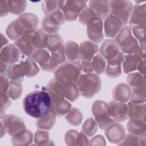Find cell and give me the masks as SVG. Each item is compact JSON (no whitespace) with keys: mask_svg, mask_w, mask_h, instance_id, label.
<instances>
[{"mask_svg":"<svg viewBox=\"0 0 146 146\" xmlns=\"http://www.w3.org/2000/svg\"><path fill=\"white\" fill-rule=\"evenodd\" d=\"M146 4H135L129 19V27L132 29L145 28Z\"/></svg>","mask_w":146,"mask_h":146,"instance_id":"cell-9","label":"cell"},{"mask_svg":"<svg viewBox=\"0 0 146 146\" xmlns=\"http://www.w3.org/2000/svg\"><path fill=\"white\" fill-rule=\"evenodd\" d=\"M0 11H1V17L6 16L9 13L7 1H3V0L0 1Z\"/></svg>","mask_w":146,"mask_h":146,"instance_id":"cell-56","label":"cell"},{"mask_svg":"<svg viewBox=\"0 0 146 146\" xmlns=\"http://www.w3.org/2000/svg\"><path fill=\"white\" fill-rule=\"evenodd\" d=\"M15 45L23 55L30 57L36 51L33 42V34L24 35L15 40Z\"/></svg>","mask_w":146,"mask_h":146,"instance_id":"cell-19","label":"cell"},{"mask_svg":"<svg viewBox=\"0 0 146 146\" xmlns=\"http://www.w3.org/2000/svg\"><path fill=\"white\" fill-rule=\"evenodd\" d=\"M6 132L13 136L17 133L26 129V125L23 120L19 117L10 114L4 116L1 121Z\"/></svg>","mask_w":146,"mask_h":146,"instance_id":"cell-10","label":"cell"},{"mask_svg":"<svg viewBox=\"0 0 146 146\" xmlns=\"http://www.w3.org/2000/svg\"><path fill=\"white\" fill-rule=\"evenodd\" d=\"M145 28L131 29V31L133 36L137 40L141 48H142L144 51L145 48Z\"/></svg>","mask_w":146,"mask_h":146,"instance_id":"cell-48","label":"cell"},{"mask_svg":"<svg viewBox=\"0 0 146 146\" xmlns=\"http://www.w3.org/2000/svg\"><path fill=\"white\" fill-rule=\"evenodd\" d=\"M123 53L136 54L145 59V51L140 47L137 40L133 36L129 26H124L115 39Z\"/></svg>","mask_w":146,"mask_h":146,"instance_id":"cell-3","label":"cell"},{"mask_svg":"<svg viewBox=\"0 0 146 146\" xmlns=\"http://www.w3.org/2000/svg\"><path fill=\"white\" fill-rule=\"evenodd\" d=\"M100 19L95 12L89 7H86L79 16V22L84 25H89L96 20Z\"/></svg>","mask_w":146,"mask_h":146,"instance_id":"cell-35","label":"cell"},{"mask_svg":"<svg viewBox=\"0 0 146 146\" xmlns=\"http://www.w3.org/2000/svg\"><path fill=\"white\" fill-rule=\"evenodd\" d=\"M51 140H49V134L48 132L42 130L37 131L34 136V142L39 145H54L51 144Z\"/></svg>","mask_w":146,"mask_h":146,"instance_id":"cell-47","label":"cell"},{"mask_svg":"<svg viewBox=\"0 0 146 146\" xmlns=\"http://www.w3.org/2000/svg\"><path fill=\"white\" fill-rule=\"evenodd\" d=\"M108 113L115 120L118 122L125 121L128 119L127 107L125 103L111 101L108 104Z\"/></svg>","mask_w":146,"mask_h":146,"instance_id":"cell-11","label":"cell"},{"mask_svg":"<svg viewBox=\"0 0 146 146\" xmlns=\"http://www.w3.org/2000/svg\"><path fill=\"white\" fill-rule=\"evenodd\" d=\"M98 51L99 47L96 43L90 41H84L79 46V59L91 60Z\"/></svg>","mask_w":146,"mask_h":146,"instance_id":"cell-24","label":"cell"},{"mask_svg":"<svg viewBox=\"0 0 146 146\" xmlns=\"http://www.w3.org/2000/svg\"><path fill=\"white\" fill-rule=\"evenodd\" d=\"M130 99L131 102L134 103H145L146 101L145 97L135 94L133 92L131 93Z\"/></svg>","mask_w":146,"mask_h":146,"instance_id":"cell-55","label":"cell"},{"mask_svg":"<svg viewBox=\"0 0 146 146\" xmlns=\"http://www.w3.org/2000/svg\"><path fill=\"white\" fill-rule=\"evenodd\" d=\"M10 84L9 78L6 74H1L0 76V91L1 93L7 94Z\"/></svg>","mask_w":146,"mask_h":146,"instance_id":"cell-50","label":"cell"},{"mask_svg":"<svg viewBox=\"0 0 146 146\" xmlns=\"http://www.w3.org/2000/svg\"><path fill=\"white\" fill-rule=\"evenodd\" d=\"M120 47L114 39H106L100 48V55L108 60L115 58L120 53Z\"/></svg>","mask_w":146,"mask_h":146,"instance_id":"cell-18","label":"cell"},{"mask_svg":"<svg viewBox=\"0 0 146 146\" xmlns=\"http://www.w3.org/2000/svg\"><path fill=\"white\" fill-rule=\"evenodd\" d=\"M56 121V116L51 112L45 116L38 119L35 122L38 129L50 130L54 125Z\"/></svg>","mask_w":146,"mask_h":146,"instance_id":"cell-34","label":"cell"},{"mask_svg":"<svg viewBox=\"0 0 146 146\" xmlns=\"http://www.w3.org/2000/svg\"><path fill=\"white\" fill-rule=\"evenodd\" d=\"M23 107L28 115L39 119L51 112V98L46 90L34 91L24 98Z\"/></svg>","mask_w":146,"mask_h":146,"instance_id":"cell-1","label":"cell"},{"mask_svg":"<svg viewBox=\"0 0 146 146\" xmlns=\"http://www.w3.org/2000/svg\"><path fill=\"white\" fill-rule=\"evenodd\" d=\"M137 70L139 71V72L141 75L145 76V59H143L139 63Z\"/></svg>","mask_w":146,"mask_h":146,"instance_id":"cell-58","label":"cell"},{"mask_svg":"<svg viewBox=\"0 0 146 146\" xmlns=\"http://www.w3.org/2000/svg\"><path fill=\"white\" fill-rule=\"evenodd\" d=\"M75 84L80 94L88 99L98 93L102 87L100 78L94 73L80 74Z\"/></svg>","mask_w":146,"mask_h":146,"instance_id":"cell-5","label":"cell"},{"mask_svg":"<svg viewBox=\"0 0 146 146\" xmlns=\"http://www.w3.org/2000/svg\"><path fill=\"white\" fill-rule=\"evenodd\" d=\"M33 139V133L30 130L25 129L13 135L11 142L14 145H27L31 143Z\"/></svg>","mask_w":146,"mask_h":146,"instance_id":"cell-28","label":"cell"},{"mask_svg":"<svg viewBox=\"0 0 146 146\" xmlns=\"http://www.w3.org/2000/svg\"><path fill=\"white\" fill-rule=\"evenodd\" d=\"M66 56L64 51V47L63 46L59 50L51 52L50 57L47 62L40 67L43 71L47 72L55 71L60 65L63 64L66 60Z\"/></svg>","mask_w":146,"mask_h":146,"instance_id":"cell-13","label":"cell"},{"mask_svg":"<svg viewBox=\"0 0 146 146\" xmlns=\"http://www.w3.org/2000/svg\"><path fill=\"white\" fill-rule=\"evenodd\" d=\"M50 57V51L44 48L37 49L33 53L31 58L39 64L40 67L43 66L48 60Z\"/></svg>","mask_w":146,"mask_h":146,"instance_id":"cell-42","label":"cell"},{"mask_svg":"<svg viewBox=\"0 0 146 146\" xmlns=\"http://www.w3.org/2000/svg\"><path fill=\"white\" fill-rule=\"evenodd\" d=\"M81 66V70L86 74L92 73L94 71L92 62L91 60H82L80 62Z\"/></svg>","mask_w":146,"mask_h":146,"instance_id":"cell-52","label":"cell"},{"mask_svg":"<svg viewBox=\"0 0 146 146\" xmlns=\"http://www.w3.org/2000/svg\"><path fill=\"white\" fill-rule=\"evenodd\" d=\"M79 133L75 130H69L68 131L64 136L65 141L68 145H77Z\"/></svg>","mask_w":146,"mask_h":146,"instance_id":"cell-49","label":"cell"},{"mask_svg":"<svg viewBox=\"0 0 146 146\" xmlns=\"http://www.w3.org/2000/svg\"><path fill=\"white\" fill-rule=\"evenodd\" d=\"M7 68H8L7 64H5V63H3L1 62L0 68H1V74H3L4 72H6Z\"/></svg>","mask_w":146,"mask_h":146,"instance_id":"cell-60","label":"cell"},{"mask_svg":"<svg viewBox=\"0 0 146 146\" xmlns=\"http://www.w3.org/2000/svg\"><path fill=\"white\" fill-rule=\"evenodd\" d=\"M98 129V124L93 117H90L85 121L82 126V131L88 136H93Z\"/></svg>","mask_w":146,"mask_h":146,"instance_id":"cell-46","label":"cell"},{"mask_svg":"<svg viewBox=\"0 0 146 146\" xmlns=\"http://www.w3.org/2000/svg\"><path fill=\"white\" fill-rule=\"evenodd\" d=\"M23 90L22 85L21 82L11 80L10 81V84L7 94L13 100L18 99L22 94Z\"/></svg>","mask_w":146,"mask_h":146,"instance_id":"cell-41","label":"cell"},{"mask_svg":"<svg viewBox=\"0 0 146 146\" xmlns=\"http://www.w3.org/2000/svg\"><path fill=\"white\" fill-rule=\"evenodd\" d=\"M125 135L124 127L119 123L114 122L105 129V135L112 143L118 144L121 142Z\"/></svg>","mask_w":146,"mask_h":146,"instance_id":"cell-17","label":"cell"},{"mask_svg":"<svg viewBox=\"0 0 146 146\" xmlns=\"http://www.w3.org/2000/svg\"><path fill=\"white\" fill-rule=\"evenodd\" d=\"M143 58L136 54H127L124 56L123 68L124 73L128 74L134 71Z\"/></svg>","mask_w":146,"mask_h":146,"instance_id":"cell-27","label":"cell"},{"mask_svg":"<svg viewBox=\"0 0 146 146\" xmlns=\"http://www.w3.org/2000/svg\"><path fill=\"white\" fill-rule=\"evenodd\" d=\"M21 58L23 60L26 68V76L30 78L36 75L39 71V68L36 64L35 62L31 58L25 57V55H23V57Z\"/></svg>","mask_w":146,"mask_h":146,"instance_id":"cell-39","label":"cell"},{"mask_svg":"<svg viewBox=\"0 0 146 146\" xmlns=\"http://www.w3.org/2000/svg\"><path fill=\"white\" fill-rule=\"evenodd\" d=\"M92 112L98 125L101 129H106L115 122L108 113V104L102 100H98L93 103Z\"/></svg>","mask_w":146,"mask_h":146,"instance_id":"cell-7","label":"cell"},{"mask_svg":"<svg viewBox=\"0 0 146 146\" xmlns=\"http://www.w3.org/2000/svg\"><path fill=\"white\" fill-rule=\"evenodd\" d=\"M59 23L60 25L65 23L66 19L62 10H56L50 14Z\"/></svg>","mask_w":146,"mask_h":146,"instance_id":"cell-51","label":"cell"},{"mask_svg":"<svg viewBox=\"0 0 146 146\" xmlns=\"http://www.w3.org/2000/svg\"><path fill=\"white\" fill-rule=\"evenodd\" d=\"M48 36L42 29H38L33 34V42L36 49H42L47 47L48 42Z\"/></svg>","mask_w":146,"mask_h":146,"instance_id":"cell-31","label":"cell"},{"mask_svg":"<svg viewBox=\"0 0 146 146\" xmlns=\"http://www.w3.org/2000/svg\"><path fill=\"white\" fill-rule=\"evenodd\" d=\"M127 83L133 93L145 97V76L139 72L130 73L127 76Z\"/></svg>","mask_w":146,"mask_h":146,"instance_id":"cell-14","label":"cell"},{"mask_svg":"<svg viewBox=\"0 0 146 146\" xmlns=\"http://www.w3.org/2000/svg\"><path fill=\"white\" fill-rule=\"evenodd\" d=\"M94 71L97 75H101L105 71L106 62L105 59L99 54L95 55L92 59Z\"/></svg>","mask_w":146,"mask_h":146,"instance_id":"cell-44","label":"cell"},{"mask_svg":"<svg viewBox=\"0 0 146 146\" xmlns=\"http://www.w3.org/2000/svg\"><path fill=\"white\" fill-rule=\"evenodd\" d=\"M7 3L9 12L14 15L22 14L27 6L26 1H7Z\"/></svg>","mask_w":146,"mask_h":146,"instance_id":"cell-38","label":"cell"},{"mask_svg":"<svg viewBox=\"0 0 146 146\" xmlns=\"http://www.w3.org/2000/svg\"><path fill=\"white\" fill-rule=\"evenodd\" d=\"M81 72L79 61L64 63L55 71L54 77L61 86L75 83Z\"/></svg>","mask_w":146,"mask_h":146,"instance_id":"cell-4","label":"cell"},{"mask_svg":"<svg viewBox=\"0 0 146 146\" xmlns=\"http://www.w3.org/2000/svg\"><path fill=\"white\" fill-rule=\"evenodd\" d=\"M90 144L93 145H106V141L103 136L97 135L91 139Z\"/></svg>","mask_w":146,"mask_h":146,"instance_id":"cell-54","label":"cell"},{"mask_svg":"<svg viewBox=\"0 0 146 146\" xmlns=\"http://www.w3.org/2000/svg\"><path fill=\"white\" fill-rule=\"evenodd\" d=\"M127 107L128 117L129 119H137L145 117V103H134L129 102Z\"/></svg>","mask_w":146,"mask_h":146,"instance_id":"cell-30","label":"cell"},{"mask_svg":"<svg viewBox=\"0 0 146 146\" xmlns=\"http://www.w3.org/2000/svg\"><path fill=\"white\" fill-rule=\"evenodd\" d=\"M42 29L48 35L57 34L60 30L59 23L50 14L46 15L42 21Z\"/></svg>","mask_w":146,"mask_h":146,"instance_id":"cell-29","label":"cell"},{"mask_svg":"<svg viewBox=\"0 0 146 146\" xmlns=\"http://www.w3.org/2000/svg\"><path fill=\"white\" fill-rule=\"evenodd\" d=\"M1 109L5 110L8 108L11 103V102L10 99V97L8 96L7 94H3L1 93Z\"/></svg>","mask_w":146,"mask_h":146,"instance_id":"cell-53","label":"cell"},{"mask_svg":"<svg viewBox=\"0 0 146 146\" xmlns=\"http://www.w3.org/2000/svg\"><path fill=\"white\" fill-rule=\"evenodd\" d=\"M127 128L131 134L139 136H145L146 124L145 117L129 119L127 124Z\"/></svg>","mask_w":146,"mask_h":146,"instance_id":"cell-23","label":"cell"},{"mask_svg":"<svg viewBox=\"0 0 146 146\" xmlns=\"http://www.w3.org/2000/svg\"><path fill=\"white\" fill-rule=\"evenodd\" d=\"M63 46V41L61 36L58 34L49 35L47 49L51 52L56 51Z\"/></svg>","mask_w":146,"mask_h":146,"instance_id":"cell-37","label":"cell"},{"mask_svg":"<svg viewBox=\"0 0 146 146\" xmlns=\"http://www.w3.org/2000/svg\"><path fill=\"white\" fill-rule=\"evenodd\" d=\"M104 19V30L106 36L115 38L123 27V23L119 18L111 14H109Z\"/></svg>","mask_w":146,"mask_h":146,"instance_id":"cell-15","label":"cell"},{"mask_svg":"<svg viewBox=\"0 0 146 146\" xmlns=\"http://www.w3.org/2000/svg\"><path fill=\"white\" fill-rule=\"evenodd\" d=\"M124 56V53L120 51L115 58L107 61L105 70V72L107 76L111 78H116L121 74V64L123 62Z\"/></svg>","mask_w":146,"mask_h":146,"instance_id":"cell-21","label":"cell"},{"mask_svg":"<svg viewBox=\"0 0 146 146\" xmlns=\"http://www.w3.org/2000/svg\"><path fill=\"white\" fill-rule=\"evenodd\" d=\"M87 3L86 1H65L62 10L66 21H75L87 6Z\"/></svg>","mask_w":146,"mask_h":146,"instance_id":"cell-8","label":"cell"},{"mask_svg":"<svg viewBox=\"0 0 146 146\" xmlns=\"http://www.w3.org/2000/svg\"><path fill=\"white\" fill-rule=\"evenodd\" d=\"M123 141L119 145H145V136H139L132 134H128L124 136Z\"/></svg>","mask_w":146,"mask_h":146,"instance_id":"cell-43","label":"cell"},{"mask_svg":"<svg viewBox=\"0 0 146 146\" xmlns=\"http://www.w3.org/2000/svg\"><path fill=\"white\" fill-rule=\"evenodd\" d=\"M66 58L68 62H74L79 59V46L74 41L69 40L64 46Z\"/></svg>","mask_w":146,"mask_h":146,"instance_id":"cell-32","label":"cell"},{"mask_svg":"<svg viewBox=\"0 0 146 146\" xmlns=\"http://www.w3.org/2000/svg\"><path fill=\"white\" fill-rule=\"evenodd\" d=\"M21 52L17 46L10 44L1 49L0 54L1 62L6 64H12L19 60Z\"/></svg>","mask_w":146,"mask_h":146,"instance_id":"cell-16","label":"cell"},{"mask_svg":"<svg viewBox=\"0 0 146 146\" xmlns=\"http://www.w3.org/2000/svg\"><path fill=\"white\" fill-rule=\"evenodd\" d=\"M66 119L70 124L76 126L81 123L83 119V114L79 110L74 107L66 115Z\"/></svg>","mask_w":146,"mask_h":146,"instance_id":"cell-45","label":"cell"},{"mask_svg":"<svg viewBox=\"0 0 146 146\" xmlns=\"http://www.w3.org/2000/svg\"><path fill=\"white\" fill-rule=\"evenodd\" d=\"M6 34L10 39L15 40L24 35L23 30L17 19L12 21L8 25Z\"/></svg>","mask_w":146,"mask_h":146,"instance_id":"cell-33","label":"cell"},{"mask_svg":"<svg viewBox=\"0 0 146 146\" xmlns=\"http://www.w3.org/2000/svg\"><path fill=\"white\" fill-rule=\"evenodd\" d=\"M6 75L9 79L13 80L22 81L24 77L27 75L26 68L23 60L21 59L19 63H14L9 65Z\"/></svg>","mask_w":146,"mask_h":146,"instance_id":"cell-22","label":"cell"},{"mask_svg":"<svg viewBox=\"0 0 146 146\" xmlns=\"http://www.w3.org/2000/svg\"><path fill=\"white\" fill-rule=\"evenodd\" d=\"M61 87L63 91L65 98L67 100L71 102H74L79 98L80 92L75 83H71Z\"/></svg>","mask_w":146,"mask_h":146,"instance_id":"cell-40","label":"cell"},{"mask_svg":"<svg viewBox=\"0 0 146 146\" xmlns=\"http://www.w3.org/2000/svg\"><path fill=\"white\" fill-rule=\"evenodd\" d=\"M65 1H44L42 7L46 15H48L56 10H62Z\"/></svg>","mask_w":146,"mask_h":146,"instance_id":"cell-36","label":"cell"},{"mask_svg":"<svg viewBox=\"0 0 146 146\" xmlns=\"http://www.w3.org/2000/svg\"><path fill=\"white\" fill-rule=\"evenodd\" d=\"M103 29V20L98 19L90 24L87 27V34L88 38L95 43H100L104 39Z\"/></svg>","mask_w":146,"mask_h":146,"instance_id":"cell-20","label":"cell"},{"mask_svg":"<svg viewBox=\"0 0 146 146\" xmlns=\"http://www.w3.org/2000/svg\"><path fill=\"white\" fill-rule=\"evenodd\" d=\"M89 7L95 12L99 19L103 20L109 14L108 1H90Z\"/></svg>","mask_w":146,"mask_h":146,"instance_id":"cell-26","label":"cell"},{"mask_svg":"<svg viewBox=\"0 0 146 146\" xmlns=\"http://www.w3.org/2000/svg\"><path fill=\"white\" fill-rule=\"evenodd\" d=\"M111 14L119 18L126 26L131 15L133 5L129 0H114L108 1Z\"/></svg>","mask_w":146,"mask_h":146,"instance_id":"cell-6","label":"cell"},{"mask_svg":"<svg viewBox=\"0 0 146 146\" xmlns=\"http://www.w3.org/2000/svg\"><path fill=\"white\" fill-rule=\"evenodd\" d=\"M132 93L131 88L125 83H120L115 86L112 91V97L115 101L125 103L130 99Z\"/></svg>","mask_w":146,"mask_h":146,"instance_id":"cell-25","label":"cell"},{"mask_svg":"<svg viewBox=\"0 0 146 146\" xmlns=\"http://www.w3.org/2000/svg\"><path fill=\"white\" fill-rule=\"evenodd\" d=\"M8 43V40L6 37L3 35V34H1V48H2L4 45H6Z\"/></svg>","mask_w":146,"mask_h":146,"instance_id":"cell-59","label":"cell"},{"mask_svg":"<svg viewBox=\"0 0 146 146\" xmlns=\"http://www.w3.org/2000/svg\"><path fill=\"white\" fill-rule=\"evenodd\" d=\"M77 145H89V140L87 137L86 135L81 132L79 134Z\"/></svg>","mask_w":146,"mask_h":146,"instance_id":"cell-57","label":"cell"},{"mask_svg":"<svg viewBox=\"0 0 146 146\" xmlns=\"http://www.w3.org/2000/svg\"><path fill=\"white\" fill-rule=\"evenodd\" d=\"M17 19L23 30L24 35L33 34L36 31L39 20L35 14L25 13L21 14Z\"/></svg>","mask_w":146,"mask_h":146,"instance_id":"cell-12","label":"cell"},{"mask_svg":"<svg viewBox=\"0 0 146 146\" xmlns=\"http://www.w3.org/2000/svg\"><path fill=\"white\" fill-rule=\"evenodd\" d=\"M45 90L51 98V112L56 117L63 116L71 111V104L65 99L62 88L56 79H51L47 84Z\"/></svg>","mask_w":146,"mask_h":146,"instance_id":"cell-2","label":"cell"}]
</instances>
